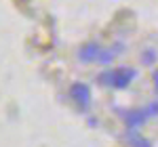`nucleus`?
I'll list each match as a JSON object with an SVG mask.
<instances>
[{
	"mask_svg": "<svg viewBox=\"0 0 158 147\" xmlns=\"http://www.w3.org/2000/svg\"><path fill=\"white\" fill-rule=\"evenodd\" d=\"M114 76H116L114 86H127V82L135 76V72L133 70H120V72H114Z\"/></svg>",
	"mask_w": 158,
	"mask_h": 147,
	"instance_id": "1",
	"label": "nucleus"
},
{
	"mask_svg": "<svg viewBox=\"0 0 158 147\" xmlns=\"http://www.w3.org/2000/svg\"><path fill=\"white\" fill-rule=\"evenodd\" d=\"M72 97L76 99V101H80V103H89V90H86V86L76 84L72 88Z\"/></svg>",
	"mask_w": 158,
	"mask_h": 147,
	"instance_id": "2",
	"label": "nucleus"
},
{
	"mask_svg": "<svg viewBox=\"0 0 158 147\" xmlns=\"http://www.w3.org/2000/svg\"><path fill=\"white\" fill-rule=\"evenodd\" d=\"M95 55H97V49H95V46H89V49H85V53H82V59H95Z\"/></svg>",
	"mask_w": 158,
	"mask_h": 147,
	"instance_id": "3",
	"label": "nucleus"
}]
</instances>
